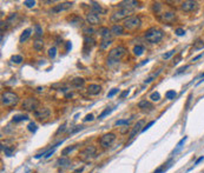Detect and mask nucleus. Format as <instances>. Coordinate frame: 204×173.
I'll list each match as a JSON object with an SVG mask.
<instances>
[{"instance_id":"obj_52","label":"nucleus","mask_w":204,"mask_h":173,"mask_svg":"<svg viewBox=\"0 0 204 173\" xmlns=\"http://www.w3.org/2000/svg\"><path fill=\"white\" fill-rule=\"evenodd\" d=\"M71 47H72V45H71V41H67V42H66V50H67V51H70Z\"/></svg>"},{"instance_id":"obj_29","label":"nucleus","mask_w":204,"mask_h":173,"mask_svg":"<svg viewBox=\"0 0 204 173\" xmlns=\"http://www.w3.org/2000/svg\"><path fill=\"white\" fill-rule=\"evenodd\" d=\"M185 140H187V137H184V138H183L182 140H181V142H178V144H177V147H176V150H173V152H172V154H176V153H177L178 151H179V150L182 148L183 144L185 142Z\"/></svg>"},{"instance_id":"obj_28","label":"nucleus","mask_w":204,"mask_h":173,"mask_svg":"<svg viewBox=\"0 0 204 173\" xmlns=\"http://www.w3.org/2000/svg\"><path fill=\"white\" fill-rule=\"evenodd\" d=\"M33 47H34V50H37V51H41L43 50V47H44V42H43V40H36L34 41V44H33Z\"/></svg>"},{"instance_id":"obj_2","label":"nucleus","mask_w":204,"mask_h":173,"mask_svg":"<svg viewBox=\"0 0 204 173\" xmlns=\"http://www.w3.org/2000/svg\"><path fill=\"white\" fill-rule=\"evenodd\" d=\"M163 36H164L163 31L159 30V28H156V27H152V28L145 32V39H146V41H149L150 44L159 42L163 39Z\"/></svg>"},{"instance_id":"obj_37","label":"nucleus","mask_w":204,"mask_h":173,"mask_svg":"<svg viewBox=\"0 0 204 173\" xmlns=\"http://www.w3.org/2000/svg\"><path fill=\"white\" fill-rule=\"evenodd\" d=\"M34 28H36V34H37V37H40V36H43V28L40 27V25H39V24H36Z\"/></svg>"},{"instance_id":"obj_12","label":"nucleus","mask_w":204,"mask_h":173,"mask_svg":"<svg viewBox=\"0 0 204 173\" xmlns=\"http://www.w3.org/2000/svg\"><path fill=\"white\" fill-rule=\"evenodd\" d=\"M143 126H144V120H139L137 124H136V125L134 126V127H132V130H131V132H130V136H129L130 140H131V139H134V137L137 136L139 132L143 131V128H142Z\"/></svg>"},{"instance_id":"obj_58","label":"nucleus","mask_w":204,"mask_h":173,"mask_svg":"<svg viewBox=\"0 0 204 173\" xmlns=\"http://www.w3.org/2000/svg\"><path fill=\"white\" fill-rule=\"evenodd\" d=\"M148 63H149V60L146 59V60H143V63L140 64V65H144V64H148Z\"/></svg>"},{"instance_id":"obj_53","label":"nucleus","mask_w":204,"mask_h":173,"mask_svg":"<svg viewBox=\"0 0 204 173\" xmlns=\"http://www.w3.org/2000/svg\"><path fill=\"white\" fill-rule=\"evenodd\" d=\"M204 159V157H201V158H198V159H197V160H196V163H195V165H198L199 163H201V161H202V160H203Z\"/></svg>"},{"instance_id":"obj_24","label":"nucleus","mask_w":204,"mask_h":173,"mask_svg":"<svg viewBox=\"0 0 204 173\" xmlns=\"http://www.w3.org/2000/svg\"><path fill=\"white\" fill-rule=\"evenodd\" d=\"M71 83H72V86H75V87H81L85 84V80L83 78H75Z\"/></svg>"},{"instance_id":"obj_26","label":"nucleus","mask_w":204,"mask_h":173,"mask_svg":"<svg viewBox=\"0 0 204 173\" xmlns=\"http://www.w3.org/2000/svg\"><path fill=\"white\" fill-rule=\"evenodd\" d=\"M28 117L26 114H17L13 117V123H19V121H24L27 120Z\"/></svg>"},{"instance_id":"obj_36","label":"nucleus","mask_w":204,"mask_h":173,"mask_svg":"<svg viewBox=\"0 0 204 173\" xmlns=\"http://www.w3.org/2000/svg\"><path fill=\"white\" fill-rule=\"evenodd\" d=\"M165 97H167V99H175L176 98V92L173 91V89H171V91H168L167 94H165Z\"/></svg>"},{"instance_id":"obj_30","label":"nucleus","mask_w":204,"mask_h":173,"mask_svg":"<svg viewBox=\"0 0 204 173\" xmlns=\"http://www.w3.org/2000/svg\"><path fill=\"white\" fill-rule=\"evenodd\" d=\"M204 47V41L203 40H197V41L195 42V45H193V50H202Z\"/></svg>"},{"instance_id":"obj_51","label":"nucleus","mask_w":204,"mask_h":173,"mask_svg":"<svg viewBox=\"0 0 204 173\" xmlns=\"http://www.w3.org/2000/svg\"><path fill=\"white\" fill-rule=\"evenodd\" d=\"M188 67H189L188 65H187V66H183V67H181V68H179V70L177 71V73H176V74H179V73H182V72H184V71H185V70H187Z\"/></svg>"},{"instance_id":"obj_18","label":"nucleus","mask_w":204,"mask_h":173,"mask_svg":"<svg viewBox=\"0 0 204 173\" xmlns=\"http://www.w3.org/2000/svg\"><path fill=\"white\" fill-rule=\"evenodd\" d=\"M70 164H71V160L66 157H61L57 160V166H58V167H61V168L69 167Z\"/></svg>"},{"instance_id":"obj_15","label":"nucleus","mask_w":204,"mask_h":173,"mask_svg":"<svg viewBox=\"0 0 204 173\" xmlns=\"http://www.w3.org/2000/svg\"><path fill=\"white\" fill-rule=\"evenodd\" d=\"M96 45V40L93 39V38L91 37H87V36H85L84 37V52H86V51H91V48L93 47Z\"/></svg>"},{"instance_id":"obj_56","label":"nucleus","mask_w":204,"mask_h":173,"mask_svg":"<svg viewBox=\"0 0 204 173\" xmlns=\"http://www.w3.org/2000/svg\"><path fill=\"white\" fill-rule=\"evenodd\" d=\"M179 59H181V55H178V57L176 58V59H175V60H173V64H177L178 61H179Z\"/></svg>"},{"instance_id":"obj_22","label":"nucleus","mask_w":204,"mask_h":173,"mask_svg":"<svg viewBox=\"0 0 204 173\" xmlns=\"http://www.w3.org/2000/svg\"><path fill=\"white\" fill-rule=\"evenodd\" d=\"M138 107L142 108V110H152V108H153V107H152V104H151L150 101H148V100H142V101H139Z\"/></svg>"},{"instance_id":"obj_43","label":"nucleus","mask_w":204,"mask_h":173,"mask_svg":"<svg viewBox=\"0 0 204 173\" xmlns=\"http://www.w3.org/2000/svg\"><path fill=\"white\" fill-rule=\"evenodd\" d=\"M118 92H119V89H111V91H110V92L108 93V98H112L113 95L117 94Z\"/></svg>"},{"instance_id":"obj_13","label":"nucleus","mask_w":204,"mask_h":173,"mask_svg":"<svg viewBox=\"0 0 204 173\" xmlns=\"http://www.w3.org/2000/svg\"><path fill=\"white\" fill-rule=\"evenodd\" d=\"M86 21H87L89 25H98V24L100 22V18H99V16L96 14V13L90 12V13H87V16H86Z\"/></svg>"},{"instance_id":"obj_33","label":"nucleus","mask_w":204,"mask_h":173,"mask_svg":"<svg viewBox=\"0 0 204 173\" xmlns=\"http://www.w3.org/2000/svg\"><path fill=\"white\" fill-rule=\"evenodd\" d=\"M11 61L14 64H20L22 61V55H12Z\"/></svg>"},{"instance_id":"obj_40","label":"nucleus","mask_w":204,"mask_h":173,"mask_svg":"<svg viewBox=\"0 0 204 173\" xmlns=\"http://www.w3.org/2000/svg\"><path fill=\"white\" fill-rule=\"evenodd\" d=\"M56 53H57V48H56V47L50 48V50H48V57L53 59V58L56 57Z\"/></svg>"},{"instance_id":"obj_27","label":"nucleus","mask_w":204,"mask_h":173,"mask_svg":"<svg viewBox=\"0 0 204 173\" xmlns=\"http://www.w3.org/2000/svg\"><path fill=\"white\" fill-rule=\"evenodd\" d=\"M143 52H144V47H143L142 45H137V46H134V53L137 55V57L142 55Z\"/></svg>"},{"instance_id":"obj_57","label":"nucleus","mask_w":204,"mask_h":173,"mask_svg":"<svg viewBox=\"0 0 204 173\" xmlns=\"http://www.w3.org/2000/svg\"><path fill=\"white\" fill-rule=\"evenodd\" d=\"M201 79H202V80H201V81H199L198 84H201V83H202V81H204V73L202 74V77H201Z\"/></svg>"},{"instance_id":"obj_10","label":"nucleus","mask_w":204,"mask_h":173,"mask_svg":"<svg viewBox=\"0 0 204 173\" xmlns=\"http://www.w3.org/2000/svg\"><path fill=\"white\" fill-rule=\"evenodd\" d=\"M51 114V111L48 110L47 107H43V108H38L33 112V115L39 119V120H43V119H47Z\"/></svg>"},{"instance_id":"obj_20","label":"nucleus","mask_w":204,"mask_h":173,"mask_svg":"<svg viewBox=\"0 0 204 173\" xmlns=\"http://www.w3.org/2000/svg\"><path fill=\"white\" fill-rule=\"evenodd\" d=\"M98 33L100 34V37L103 39H111V30H109L108 27H102V28H99V31Z\"/></svg>"},{"instance_id":"obj_48","label":"nucleus","mask_w":204,"mask_h":173,"mask_svg":"<svg viewBox=\"0 0 204 173\" xmlns=\"http://www.w3.org/2000/svg\"><path fill=\"white\" fill-rule=\"evenodd\" d=\"M153 124H155V121H150V123H149L148 125L145 126V127H143V131H142V132H145L146 130H149V128H150V127H151L152 125H153Z\"/></svg>"},{"instance_id":"obj_55","label":"nucleus","mask_w":204,"mask_h":173,"mask_svg":"<svg viewBox=\"0 0 204 173\" xmlns=\"http://www.w3.org/2000/svg\"><path fill=\"white\" fill-rule=\"evenodd\" d=\"M63 131H65V125L60 126V128L58 130V133H59V132H63Z\"/></svg>"},{"instance_id":"obj_25","label":"nucleus","mask_w":204,"mask_h":173,"mask_svg":"<svg viewBox=\"0 0 204 173\" xmlns=\"http://www.w3.org/2000/svg\"><path fill=\"white\" fill-rule=\"evenodd\" d=\"M111 42H112V39H102V41L99 44V47L102 50H106L111 45Z\"/></svg>"},{"instance_id":"obj_21","label":"nucleus","mask_w":204,"mask_h":173,"mask_svg":"<svg viewBox=\"0 0 204 173\" xmlns=\"http://www.w3.org/2000/svg\"><path fill=\"white\" fill-rule=\"evenodd\" d=\"M111 33L114 34V36H120V34H123V33H124V26L114 24V25L111 27Z\"/></svg>"},{"instance_id":"obj_47","label":"nucleus","mask_w":204,"mask_h":173,"mask_svg":"<svg viewBox=\"0 0 204 173\" xmlns=\"http://www.w3.org/2000/svg\"><path fill=\"white\" fill-rule=\"evenodd\" d=\"M93 30H92L91 27H87V28H84V33H85L86 36H87V37H89V36H91L92 33H93Z\"/></svg>"},{"instance_id":"obj_32","label":"nucleus","mask_w":204,"mask_h":173,"mask_svg":"<svg viewBox=\"0 0 204 173\" xmlns=\"http://www.w3.org/2000/svg\"><path fill=\"white\" fill-rule=\"evenodd\" d=\"M161 8H162L161 2H153V5H152V11H153L155 13H159V12H161Z\"/></svg>"},{"instance_id":"obj_46","label":"nucleus","mask_w":204,"mask_h":173,"mask_svg":"<svg viewBox=\"0 0 204 173\" xmlns=\"http://www.w3.org/2000/svg\"><path fill=\"white\" fill-rule=\"evenodd\" d=\"M175 52H176V51H175V50H172V51H170V52H168L167 54H163V59H165V60H167V59H169V58L171 57V55H173V54H175Z\"/></svg>"},{"instance_id":"obj_34","label":"nucleus","mask_w":204,"mask_h":173,"mask_svg":"<svg viewBox=\"0 0 204 173\" xmlns=\"http://www.w3.org/2000/svg\"><path fill=\"white\" fill-rule=\"evenodd\" d=\"M150 99L152 100V101H159V99H161V94H159L158 92H153V93H151Z\"/></svg>"},{"instance_id":"obj_7","label":"nucleus","mask_w":204,"mask_h":173,"mask_svg":"<svg viewBox=\"0 0 204 173\" xmlns=\"http://www.w3.org/2000/svg\"><path fill=\"white\" fill-rule=\"evenodd\" d=\"M38 106H39V100L33 98V97H30V98H26L24 100L22 107L26 111H33L34 112L36 110H38Z\"/></svg>"},{"instance_id":"obj_39","label":"nucleus","mask_w":204,"mask_h":173,"mask_svg":"<svg viewBox=\"0 0 204 173\" xmlns=\"http://www.w3.org/2000/svg\"><path fill=\"white\" fill-rule=\"evenodd\" d=\"M165 165H167V164H164V166H162V167L157 168V170H156V171H155L153 173H163L164 171H167L168 168L171 166V165H168V166H165Z\"/></svg>"},{"instance_id":"obj_42","label":"nucleus","mask_w":204,"mask_h":173,"mask_svg":"<svg viewBox=\"0 0 204 173\" xmlns=\"http://www.w3.org/2000/svg\"><path fill=\"white\" fill-rule=\"evenodd\" d=\"M27 127H28V131H30V132H36V131H37V125H36L34 123H30Z\"/></svg>"},{"instance_id":"obj_31","label":"nucleus","mask_w":204,"mask_h":173,"mask_svg":"<svg viewBox=\"0 0 204 173\" xmlns=\"http://www.w3.org/2000/svg\"><path fill=\"white\" fill-rule=\"evenodd\" d=\"M75 147H77V145H73V146H69V147H66V148H64V150H63V152H61V154H63V156H67L69 153L72 152V151L75 150Z\"/></svg>"},{"instance_id":"obj_49","label":"nucleus","mask_w":204,"mask_h":173,"mask_svg":"<svg viewBox=\"0 0 204 173\" xmlns=\"http://www.w3.org/2000/svg\"><path fill=\"white\" fill-rule=\"evenodd\" d=\"M93 119H95V118H93V114H87V115L85 117L84 121H92Z\"/></svg>"},{"instance_id":"obj_11","label":"nucleus","mask_w":204,"mask_h":173,"mask_svg":"<svg viewBox=\"0 0 204 173\" xmlns=\"http://www.w3.org/2000/svg\"><path fill=\"white\" fill-rule=\"evenodd\" d=\"M159 20L170 25V24H173L176 21V14L173 12H165V13L159 16Z\"/></svg>"},{"instance_id":"obj_38","label":"nucleus","mask_w":204,"mask_h":173,"mask_svg":"<svg viewBox=\"0 0 204 173\" xmlns=\"http://www.w3.org/2000/svg\"><path fill=\"white\" fill-rule=\"evenodd\" d=\"M111 111H112V108H110V107H108L106 110H105V111H103L102 113L99 114V117H98V118H99V119H103V118H104L105 115H108L109 113H111Z\"/></svg>"},{"instance_id":"obj_50","label":"nucleus","mask_w":204,"mask_h":173,"mask_svg":"<svg viewBox=\"0 0 204 173\" xmlns=\"http://www.w3.org/2000/svg\"><path fill=\"white\" fill-rule=\"evenodd\" d=\"M129 89H126V91H124V92H122V93H120V98H122V99H123V98H125V97H128V95H129Z\"/></svg>"},{"instance_id":"obj_54","label":"nucleus","mask_w":204,"mask_h":173,"mask_svg":"<svg viewBox=\"0 0 204 173\" xmlns=\"http://www.w3.org/2000/svg\"><path fill=\"white\" fill-rule=\"evenodd\" d=\"M152 79H153V77H151V78H148L146 80H145V84H149V83H151V81H152Z\"/></svg>"},{"instance_id":"obj_45","label":"nucleus","mask_w":204,"mask_h":173,"mask_svg":"<svg viewBox=\"0 0 204 173\" xmlns=\"http://www.w3.org/2000/svg\"><path fill=\"white\" fill-rule=\"evenodd\" d=\"M175 33H176V36H178V37H181V36H184L185 34V31L183 30V28H176V31H175Z\"/></svg>"},{"instance_id":"obj_3","label":"nucleus","mask_w":204,"mask_h":173,"mask_svg":"<svg viewBox=\"0 0 204 173\" xmlns=\"http://www.w3.org/2000/svg\"><path fill=\"white\" fill-rule=\"evenodd\" d=\"M19 101V97L14 92H10V91H6L1 94V104L2 106H14Z\"/></svg>"},{"instance_id":"obj_41","label":"nucleus","mask_w":204,"mask_h":173,"mask_svg":"<svg viewBox=\"0 0 204 173\" xmlns=\"http://www.w3.org/2000/svg\"><path fill=\"white\" fill-rule=\"evenodd\" d=\"M130 124V120H117L114 123V125L116 126H122V125H129Z\"/></svg>"},{"instance_id":"obj_14","label":"nucleus","mask_w":204,"mask_h":173,"mask_svg":"<svg viewBox=\"0 0 204 173\" xmlns=\"http://www.w3.org/2000/svg\"><path fill=\"white\" fill-rule=\"evenodd\" d=\"M138 5H139L138 1H134V0H125V1H122V2L118 4L119 7L125 8V10H131V11H132L134 7H137Z\"/></svg>"},{"instance_id":"obj_17","label":"nucleus","mask_w":204,"mask_h":173,"mask_svg":"<svg viewBox=\"0 0 204 173\" xmlns=\"http://www.w3.org/2000/svg\"><path fill=\"white\" fill-rule=\"evenodd\" d=\"M100 91H102V87L99 86V85L97 84H90L87 86V89H86V92L89 93L90 95H97L100 93Z\"/></svg>"},{"instance_id":"obj_5","label":"nucleus","mask_w":204,"mask_h":173,"mask_svg":"<svg viewBox=\"0 0 204 173\" xmlns=\"http://www.w3.org/2000/svg\"><path fill=\"white\" fill-rule=\"evenodd\" d=\"M96 152H97V148L91 145V146H87L86 148H84L79 153V157H80V159L83 161H89V160H91L92 158H95Z\"/></svg>"},{"instance_id":"obj_1","label":"nucleus","mask_w":204,"mask_h":173,"mask_svg":"<svg viewBox=\"0 0 204 173\" xmlns=\"http://www.w3.org/2000/svg\"><path fill=\"white\" fill-rule=\"evenodd\" d=\"M126 54V48L124 46H117V47H113L110 53H109V58H108V64L111 65L113 63H118L119 60L122 59Z\"/></svg>"},{"instance_id":"obj_4","label":"nucleus","mask_w":204,"mask_h":173,"mask_svg":"<svg viewBox=\"0 0 204 173\" xmlns=\"http://www.w3.org/2000/svg\"><path fill=\"white\" fill-rule=\"evenodd\" d=\"M142 26V20L138 16H131L124 20V27L129 31H134Z\"/></svg>"},{"instance_id":"obj_9","label":"nucleus","mask_w":204,"mask_h":173,"mask_svg":"<svg viewBox=\"0 0 204 173\" xmlns=\"http://www.w3.org/2000/svg\"><path fill=\"white\" fill-rule=\"evenodd\" d=\"M114 139H116L114 133H106V134H104V136L100 137L99 142H100L102 147H109L113 142H114Z\"/></svg>"},{"instance_id":"obj_23","label":"nucleus","mask_w":204,"mask_h":173,"mask_svg":"<svg viewBox=\"0 0 204 173\" xmlns=\"http://www.w3.org/2000/svg\"><path fill=\"white\" fill-rule=\"evenodd\" d=\"M31 32H32V30L31 28H26L25 31L22 33V36H20V38H19V41L20 42H25L30 38V36H31Z\"/></svg>"},{"instance_id":"obj_44","label":"nucleus","mask_w":204,"mask_h":173,"mask_svg":"<svg viewBox=\"0 0 204 173\" xmlns=\"http://www.w3.org/2000/svg\"><path fill=\"white\" fill-rule=\"evenodd\" d=\"M24 5L26 6V7H33V6L36 5V1H33V0H26V1H24Z\"/></svg>"},{"instance_id":"obj_6","label":"nucleus","mask_w":204,"mask_h":173,"mask_svg":"<svg viewBox=\"0 0 204 173\" xmlns=\"http://www.w3.org/2000/svg\"><path fill=\"white\" fill-rule=\"evenodd\" d=\"M131 10H125V8H122V10L114 12L112 16H111V21L112 22H118V21L123 20V19H128L129 17H131Z\"/></svg>"},{"instance_id":"obj_8","label":"nucleus","mask_w":204,"mask_h":173,"mask_svg":"<svg viewBox=\"0 0 204 173\" xmlns=\"http://www.w3.org/2000/svg\"><path fill=\"white\" fill-rule=\"evenodd\" d=\"M72 6H73V2H71V1L61 2V4H59V5L53 6V7L50 10V13L56 14V13H59V12H61V11H67V10H70Z\"/></svg>"},{"instance_id":"obj_19","label":"nucleus","mask_w":204,"mask_h":173,"mask_svg":"<svg viewBox=\"0 0 204 173\" xmlns=\"http://www.w3.org/2000/svg\"><path fill=\"white\" fill-rule=\"evenodd\" d=\"M91 8H92V12H93V13H96V14L105 13V10H104V8H103L102 6L99 5L98 2H96V1H91Z\"/></svg>"},{"instance_id":"obj_16","label":"nucleus","mask_w":204,"mask_h":173,"mask_svg":"<svg viewBox=\"0 0 204 173\" xmlns=\"http://www.w3.org/2000/svg\"><path fill=\"white\" fill-rule=\"evenodd\" d=\"M181 7L184 12H192L193 10H196L197 2L196 1H184V2H182Z\"/></svg>"},{"instance_id":"obj_35","label":"nucleus","mask_w":204,"mask_h":173,"mask_svg":"<svg viewBox=\"0 0 204 173\" xmlns=\"http://www.w3.org/2000/svg\"><path fill=\"white\" fill-rule=\"evenodd\" d=\"M1 148L4 150V152H5V156H7V157H11L12 153H13V148H12V147H4V146H1Z\"/></svg>"}]
</instances>
